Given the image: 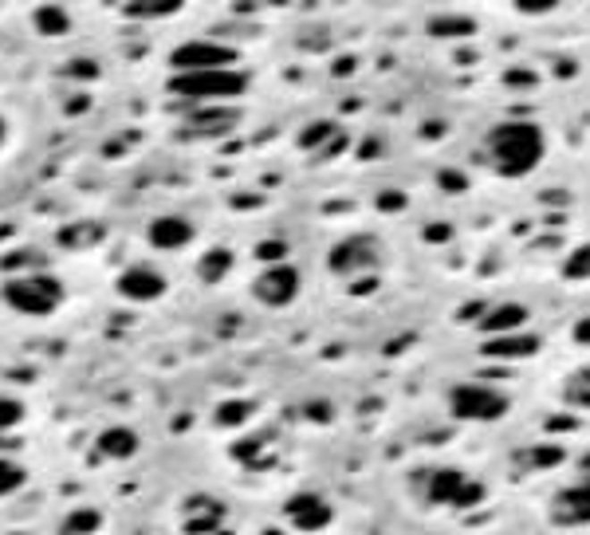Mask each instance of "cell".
Listing matches in <instances>:
<instances>
[{"mask_svg": "<svg viewBox=\"0 0 590 535\" xmlns=\"http://www.w3.org/2000/svg\"><path fill=\"white\" fill-rule=\"evenodd\" d=\"M138 433L131 429V425H111V429H103L98 433V441H95V449L103 453L106 461H131L134 453H138Z\"/></svg>", "mask_w": 590, "mask_h": 535, "instance_id": "cell-13", "label": "cell"}, {"mask_svg": "<svg viewBox=\"0 0 590 535\" xmlns=\"http://www.w3.org/2000/svg\"><path fill=\"white\" fill-rule=\"evenodd\" d=\"M535 351H539L535 335H519V331L496 335V339L485 343V354H492V359H527V354H535Z\"/></svg>", "mask_w": 590, "mask_h": 535, "instance_id": "cell-14", "label": "cell"}, {"mask_svg": "<svg viewBox=\"0 0 590 535\" xmlns=\"http://www.w3.org/2000/svg\"><path fill=\"white\" fill-rule=\"evenodd\" d=\"M327 134H334L331 123H315V126H308V131L299 134V146H303V150H315V146H319Z\"/></svg>", "mask_w": 590, "mask_h": 535, "instance_id": "cell-31", "label": "cell"}, {"mask_svg": "<svg viewBox=\"0 0 590 535\" xmlns=\"http://www.w3.org/2000/svg\"><path fill=\"white\" fill-rule=\"evenodd\" d=\"M193 241V225L185 217H157L150 221V244L162 252H177Z\"/></svg>", "mask_w": 590, "mask_h": 535, "instance_id": "cell-12", "label": "cell"}, {"mask_svg": "<svg viewBox=\"0 0 590 535\" xmlns=\"http://www.w3.org/2000/svg\"><path fill=\"white\" fill-rule=\"evenodd\" d=\"M229 268H232V252L229 249H209L201 260H197V276H201L205 284H216V280L229 276Z\"/></svg>", "mask_w": 590, "mask_h": 535, "instance_id": "cell-20", "label": "cell"}, {"mask_svg": "<svg viewBox=\"0 0 590 535\" xmlns=\"http://www.w3.org/2000/svg\"><path fill=\"white\" fill-rule=\"evenodd\" d=\"M24 480H28V472L16 461L0 457V497H13L16 488H24Z\"/></svg>", "mask_w": 590, "mask_h": 535, "instance_id": "cell-24", "label": "cell"}, {"mask_svg": "<svg viewBox=\"0 0 590 535\" xmlns=\"http://www.w3.org/2000/svg\"><path fill=\"white\" fill-rule=\"evenodd\" d=\"M429 32L433 36H472L476 24L468 16H437V20H429Z\"/></svg>", "mask_w": 590, "mask_h": 535, "instance_id": "cell-23", "label": "cell"}, {"mask_svg": "<svg viewBox=\"0 0 590 535\" xmlns=\"http://www.w3.org/2000/svg\"><path fill=\"white\" fill-rule=\"evenodd\" d=\"M4 303L20 315H32V319H44L52 315L59 303H63V284L55 280L52 272H24V276H8L4 284Z\"/></svg>", "mask_w": 590, "mask_h": 535, "instance_id": "cell-2", "label": "cell"}, {"mask_svg": "<svg viewBox=\"0 0 590 535\" xmlns=\"http://www.w3.org/2000/svg\"><path fill=\"white\" fill-rule=\"evenodd\" d=\"M122 13H126V16H138V20L173 16V13H181V0H126Z\"/></svg>", "mask_w": 590, "mask_h": 535, "instance_id": "cell-21", "label": "cell"}, {"mask_svg": "<svg viewBox=\"0 0 590 535\" xmlns=\"http://www.w3.org/2000/svg\"><path fill=\"white\" fill-rule=\"evenodd\" d=\"M449 410L460 421H496L508 413V398L500 390H492V386L465 382L449 394Z\"/></svg>", "mask_w": 590, "mask_h": 535, "instance_id": "cell-4", "label": "cell"}, {"mask_svg": "<svg viewBox=\"0 0 590 535\" xmlns=\"http://www.w3.org/2000/svg\"><path fill=\"white\" fill-rule=\"evenodd\" d=\"M283 516H288V523L295 531H319V528H327V523H331L334 512H331L327 497L303 488V492H295V497H288V504H283Z\"/></svg>", "mask_w": 590, "mask_h": 535, "instance_id": "cell-9", "label": "cell"}, {"mask_svg": "<svg viewBox=\"0 0 590 535\" xmlns=\"http://www.w3.org/2000/svg\"><path fill=\"white\" fill-rule=\"evenodd\" d=\"M20 421H24V405H20L16 398H0V433L16 429Z\"/></svg>", "mask_w": 590, "mask_h": 535, "instance_id": "cell-28", "label": "cell"}, {"mask_svg": "<svg viewBox=\"0 0 590 535\" xmlns=\"http://www.w3.org/2000/svg\"><path fill=\"white\" fill-rule=\"evenodd\" d=\"M98 528H103V516L95 508H79L59 523V535H95Z\"/></svg>", "mask_w": 590, "mask_h": 535, "instance_id": "cell-22", "label": "cell"}, {"mask_svg": "<svg viewBox=\"0 0 590 535\" xmlns=\"http://www.w3.org/2000/svg\"><path fill=\"white\" fill-rule=\"evenodd\" d=\"M488 146H492V157H496L500 174L519 177L544 157V131L531 123H504L492 131Z\"/></svg>", "mask_w": 590, "mask_h": 535, "instance_id": "cell-1", "label": "cell"}, {"mask_svg": "<svg viewBox=\"0 0 590 535\" xmlns=\"http://www.w3.org/2000/svg\"><path fill=\"white\" fill-rule=\"evenodd\" d=\"M437 185H441V190H449V193H460L468 182L460 177V170H441V174H437Z\"/></svg>", "mask_w": 590, "mask_h": 535, "instance_id": "cell-32", "label": "cell"}, {"mask_svg": "<svg viewBox=\"0 0 590 535\" xmlns=\"http://www.w3.org/2000/svg\"><path fill=\"white\" fill-rule=\"evenodd\" d=\"M524 323H527V307H519V303H504V307H496V311H488V315H485L480 331H485L488 339H496V335H511V331H519Z\"/></svg>", "mask_w": 590, "mask_h": 535, "instance_id": "cell-16", "label": "cell"}, {"mask_svg": "<svg viewBox=\"0 0 590 535\" xmlns=\"http://www.w3.org/2000/svg\"><path fill=\"white\" fill-rule=\"evenodd\" d=\"M32 24H36L39 36H67L72 32V16H67V8H59V4L32 8Z\"/></svg>", "mask_w": 590, "mask_h": 535, "instance_id": "cell-17", "label": "cell"}, {"mask_svg": "<svg viewBox=\"0 0 590 535\" xmlns=\"http://www.w3.org/2000/svg\"><path fill=\"white\" fill-rule=\"evenodd\" d=\"M118 295H122V300H134V303H150L157 295H165V276L154 272V268H146V264H134L118 276Z\"/></svg>", "mask_w": 590, "mask_h": 535, "instance_id": "cell-10", "label": "cell"}, {"mask_svg": "<svg viewBox=\"0 0 590 535\" xmlns=\"http://www.w3.org/2000/svg\"><path fill=\"white\" fill-rule=\"evenodd\" d=\"M252 413H256L252 402H224L221 410H216V425H229V429H232V425H244V421H249Z\"/></svg>", "mask_w": 590, "mask_h": 535, "instance_id": "cell-25", "label": "cell"}, {"mask_svg": "<svg viewBox=\"0 0 590 535\" xmlns=\"http://www.w3.org/2000/svg\"><path fill=\"white\" fill-rule=\"evenodd\" d=\"M559 457H563L559 449H535V453H531V461L544 464V469H547V464H559Z\"/></svg>", "mask_w": 590, "mask_h": 535, "instance_id": "cell-34", "label": "cell"}, {"mask_svg": "<svg viewBox=\"0 0 590 535\" xmlns=\"http://www.w3.org/2000/svg\"><path fill=\"white\" fill-rule=\"evenodd\" d=\"M63 249H91V244L103 241V225H91V221H83V225H67V229H59L55 236Z\"/></svg>", "mask_w": 590, "mask_h": 535, "instance_id": "cell-19", "label": "cell"}, {"mask_svg": "<svg viewBox=\"0 0 590 535\" xmlns=\"http://www.w3.org/2000/svg\"><path fill=\"white\" fill-rule=\"evenodd\" d=\"M555 512L563 523H590V484H575V488L559 492Z\"/></svg>", "mask_w": 590, "mask_h": 535, "instance_id": "cell-15", "label": "cell"}, {"mask_svg": "<svg viewBox=\"0 0 590 535\" xmlns=\"http://www.w3.org/2000/svg\"><path fill=\"white\" fill-rule=\"evenodd\" d=\"M256 256H260L264 264H288V241H283V236H275V241H264L260 249H256Z\"/></svg>", "mask_w": 590, "mask_h": 535, "instance_id": "cell-27", "label": "cell"}, {"mask_svg": "<svg viewBox=\"0 0 590 535\" xmlns=\"http://www.w3.org/2000/svg\"><path fill=\"white\" fill-rule=\"evenodd\" d=\"M83 106H87V98H75V103L67 106V115H83Z\"/></svg>", "mask_w": 590, "mask_h": 535, "instance_id": "cell-40", "label": "cell"}, {"mask_svg": "<svg viewBox=\"0 0 590 535\" xmlns=\"http://www.w3.org/2000/svg\"><path fill=\"white\" fill-rule=\"evenodd\" d=\"M429 241H449V225H433V229H429Z\"/></svg>", "mask_w": 590, "mask_h": 535, "instance_id": "cell-38", "label": "cell"}, {"mask_svg": "<svg viewBox=\"0 0 590 535\" xmlns=\"http://www.w3.org/2000/svg\"><path fill=\"white\" fill-rule=\"evenodd\" d=\"M331 272L339 276H354V272H367V268H378V244H374V236L358 233V236H347V241H339L327 256Z\"/></svg>", "mask_w": 590, "mask_h": 535, "instance_id": "cell-8", "label": "cell"}, {"mask_svg": "<svg viewBox=\"0 0 590 535\" xmlns=\"http://www.w3.org/2000/svg\"><path fill=\"white\" fill-rule=\"evenodd\" d=\"M170 91L177 98H190V103H201V98H236L249 91V75L236 72V67H221V72H193V75H173Z\"/></svg>", "mask_w": 590, "mask_h": 535, "instance_id": "cell-3", "label": "cell"}, {"mask_svg": "<svg viewBox=\"0 0 590 535\" xmlns=\"http://www.w3.org/2000/svg\"><path fill=\"white\" fill-rule=\"evenodd\" d=\"M224 520V508L213 497H193L185 504V531L190 535H216Z\"/></svg>", "mask_w": 590, "mask_h": 535, "instance_id": "cell-11", "label": "cell"}, {"mask_svg": "<svg viewBox=\"0 0 590 535\" xmlns=\"http://www.w3.org/2000/svg\"><path fill=\"white\" fill-rule=\"evenodd\" d=\"M563 276H567V280H586V276H590V244H583L578 252H570V256H567Z\"/></svg>", "mask_w": 590, "mask_h": 535, "instance_id": "cell-26", "label": "cell"}, {"mask_svg": "<svg viewBox=\"0 0 590 535\" xmlns=\"http://www.w3.org/2000/svg\"><path fill=\"white\" fill-rule=\"evenodd\" d=\"M236 205H240V209H256V205H260V197H236Z\"/></svg>", "mask_w": 590, "mask_h": 535, "instance_id": "cell-39", "label": "cell"}, {"mask_svg": "<svg viewBox=\"0 0 590 535\" xmlns=\"http://www.w3.org/2000/svg\"><path fill=\"white\" fill-rule=\"evenodd\" d=\"M535 72H508L504 75V83H511V87H527V83H535Z\"/></svg>", "mask_w": 590, "mask_h": 535, "instance_id": "cell-35", "label": "cell"}, {"mask_svg": "<svg viewBox=\"0 0 590 535\" xmlns=\"http://www.w3.org/2000/svg\"><path fill=\"white\" fill-rule=\"evenodd\" d=\"M236 126V111H224V115H205V111H190V126H185V134L197 138V134H221Z\"/></svg>", "mask_w": 590, "mask_h": 535, "instance_id": "cell-18", "label": "cell"}, {"mask_svg": "<svg viewBox=\"0 0 590 535\" xmlns=\"http://www.w3.org/2000/svg\"><path fill=\"white\" fill-rule=\"evenodd\" d=\"M252 295L264 307H288L299 295V272L291 264H272L252 280Z\"/></svg>", "mask_w": 590, "mask_h": 535, "instance_id": "cell-7", "label": "cell"}, {"mask_svg": "<svg viewBox=\"0 0 590 535\" xmlns=\"http://www.w3.org/2000/svg\"><path fill=\"white\" fill-rule=\"evenodd\" d=\"M236 52L232 47H221L213 39H190V44L173 47L170 64L177 75H193V72H221V67H232Z\"/></svg>", "mask_w": 590, "mask_h": 535, "instance_id": "cell-5", "label": "cell"}, {"mask_svg": "<svg viewBox=\"0 0 590 535\" xmlns=\"http://www.w3.org/2000/svg\"><path fill=\"white\" fill-rule=\"evenodd\" d=\"M4 131H8V126H4V118H0V142H4Z\"/></svg>", "mask_w": 590, "mask_h": 535, "instance_id": "cell-41", "label": "cell"}, {"mask_svg": "<svg viewBox=\"0 0 590 535\" xmlns=\"http://www.w3.org/2000/svg\"><path fill=\"white\" fill-rule=\"evenodd\" d=\"M401 205H406V193H393V190L378 193V209H382V213H398Z\"/></svg>", "mask_w": 590, "mask_h": 535, "instance_id": "cell-33", "label": "cell"}, {"mask_svg": "<svg viewBox=\"0 0 590 535\" xmlns=\"http://www.w3.org/2000/svg\"><path fill=\"white\" fill-rule=\"evenodd\" d=\"M575 339L578 343H590V319H578L575 323Z\"/></svg>", "mask_w": 590, "mask_h": 535, "instance_id": "cell-37", "label": "cell"}, {"mask_svg": "<svg viewBox=\"0 0 590 535\" xmlns=\"http://www.w3.org/2000/svg\"><path fill=\"white\" fill-rule=\"evenodd\" d=\"M24 264H36V268H44V256H39L36 249H24V252H16V256H4V260H0V268H4V272H16V268H24Z\"/></svg>", "mask_w": 590, "mask_h": 535, "instance_id": "cell-30", "label": "cell"}, {"mask_svg": "<svg viewBox=\"0 0 590 535\" xmlns=\"http://www.w3.org/2000/svg\"><path fill=\"white\" fill-rule=\"evenodd\" d=\"M485 488L476 480H468L460 469H437L429 477V500L433 504H445V508H472L480 504Z\"/></svg>", "mask_w": 590, "mask_h": 535, "instance_id": "cell-6", "label": "cell"}, {"mask_svg": "<svg viewBox=\"0 0 590 535\" xmlns=\"http://www.w3.org/2000/svg\"><path fill=\"white\" fill-rule=\"evenodd\" d=\"M519 13H551L555 8V0H547V4H531V0H516Z\"/></svg>", "mask_w": 590, "mask_h": 535, "instance_id": "cell-36", "label": "cell"}, {"mask_svg": "<svg viewBox=\"0 0 590 535\" xmlns=\"http://www.w3.org/2000/svg\"><path fill=\"white\" fill-rule=\"evenodd\" d=\"M63 79H79V83L98 79V64H95V59H72V64L63 67Z\"/></svg>", "mask_w": 590, "mask_h": 535, "instance_id": "cell-29", "label": "cell"}]
</instances>
